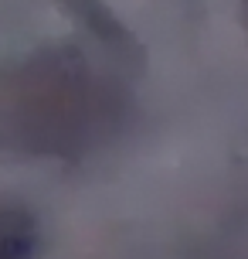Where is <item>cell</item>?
<instances>
[{"label":"cell","mask_w":248,"mask_h":259,"mask_svg":"<svg viewBox=\"0 0 248 259\" xmlns=\"http://www.w3.org/2000/svg\"><path fill=\"white\" fill-rule=\"evenodd\" d=\"M58 4H65L68 11L75 14L79 21H85V27H92L99 38H105V41H126V31L112 21L109 7H102L99 0H58Z\"/></svg>","instance_id":"1"},{"label":"cell","mask_w":248,"mask_h":259,"mask_svg":"<svg viewBox=\"0 0 248 259\" xmlns=\"http://www.w3.org/2000/svg\"><path fill=\"white\" fill-rule=\"evenodd\" d=\"M34 239L24 229H0V259H31Z\"/></svg>","instance_id":"2"}]
</instances>
